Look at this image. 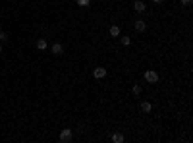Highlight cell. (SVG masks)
<instances>
[{
	"mask_svg": "<svg viewBox=\"0 0 193 143\" xmlns=\"http://www.w3.org/2000/svg\"><path fill=\"white\" fill-rule=\"evenodd\" d=\"M0 41H2V43H4V41H8V35L4 33V31H2V33H0Z\"/></svg>",
	"mask_w": 193,
	"mask_h": 143,
	"instance_id": "13",
	"label": "cell"
},
{
	"mask_svg": "<svg viewBox=\"0 0 193 143\" xmlns=\"http://www.w3.org/2000/svg\"><path fill=\"white\" fill-rule=\"evenodd\" d=\"M47 47H48V44H47V41H44V39H39V41H37V48H39V50H44Z\"/></svg>",
	"mask_w": 193,
	"mask_h": 143,
	"instance_id": "10",
	"label": "cell"
},
{
	"mask_svg": "<svg viewBox=\"0 0 193 143\" xmlns=\"http://www.w3.org/2000/svg\"><path fill=\"white\" fill-rule=\"evenodd\" d=\"M0 54H2V44H0Z\"/></svg>",
	"mask_w": 193,
	"mask_h": 143,
	"instance_id": "16",
	"label": "cell"
},
{
	"mask_svg": "<svg viewBox=\"0 0 193 143\" xmlns=\"http://www.w3.org/2000/svg\"><path fill=\"white\" fill-rule=\"evenodd\" d=\"M191 2H193V0H182L183 6H191Z\"/></svg>",
	"mask_w": 193,
	"mask_h": 143,
	"instance_id": "14",
	"label": "cell"
},
{
	"mask_svg": "<svg viewBox=\"0 0 193 143\" xmlns=\"http://www.w3.org/2000/svg\"><path fill=\"white\" fill-rule=\"evenodd\" d=\"M122 44H124V47H129V44H131V39H129V37H122Z\"/></svg>",
	"mask_w": 193,
	"mask_h": 143,
	"instance_id": "12",
	"label": "cell"
},
{
	"mask_svg": "<svg viewBox=\"0 0 193 143\" xmlns=\"http://www.w3.org/2000/svg\"><path fill=\"white\" fill-rule=\"evenodd\" d=\"M145 2H141V0H135V2H133V10L135 12H139V14H141V12H145Z\"/></svg>",
	"mask_w": 193,
	"mask_h": 143,
	"instance_id": "6",
	"label": "cell"
},
{
	"mask_svg": "<svg viewBox=\"0 0 193 143\" xmlns=\"http://www.w3.org/2000/svg\"><path fill=\"white\" fill-rule=\"evenodd\" d=\"M139 108H141V112H145V114H149L151 110H153V104L149 103V101H143L141 104H139Z\"/></svg>",
	"mask_w": 193,
	"mask_h": 143,
	"instance_id": "3",
	"label": "cell"
},
{
	"mask_svg": "<svg viewBox=\"0 0 193 143\" xmlns=\"http://www.w3.org/2000/svg\"><path fill=\"white\" fill-rule=\"evenodd\" d=\"M93 76H95L97 79H102V77H106V68H95Z\"/></svg>",
	"mask_w": 193,
	"mask_h": 143,
	"instance_id": "5",
	"label": "cell"
},
{
	"mask_svg": "<svg viewBox=\"0 0 193 143\" xmlns=\"http://www.w3.org/2000/svg\"><path fill=\"white\" fill-rule=\"evenodd\" d=\"M145 79L149 81V83H157V81H158V73L153 72V70H147L145 72Z\"/></svg>",
	"mask_w": 193,
	"mask_h": 143,
	"instance_id": "2",
	"label": "cell"
},
{
	"mask_svg": "<svg viewBox=\"0 0 193 143\" xmlns=\"http://www.w3.org/2000/svg\"><path fill=\"white\" fill-rule=\"evenodd\" d=\"M153 2H155V4H160V2H162V0H153Z\"/></svg>",
	"mask_w": 193,
	"mask_h": 143,
	"instance_id": "15",
	"label": "cell"
},
{
	"mask_svg": "<svg viewBox=\"0 0 193 143\" xmlns=\"http://www.w3.org/2000/svg\"><path fill=\"white\" fill-rule=\"evenodd\" d=\"M62 52H64V47H62V44H58V43H56V44H52V54L60 56Z\"/></svg>",
	"mask_w": 193,
	"mask_h": 143,
	"instance_id": "7",
	"label": "cell"
},
{
	"mask_svg": "<svg viewBox=\"0 0 193 143\" xmlns=\"http://www.w3.org/2000/svg\"><path fill=\"white\" fill-rule=\"evenodd\" d=\"M108 33H110V37H120V27H118V25H112Z\"/></svg>",
	"mask_w": 193,
	"mask_h": 143,
	"instance_id": "9",
	"label": "cell"
},
{
	"mask_svg": "<svg viewBox=\"0 0 193 143\" xmlns=\"http://www.w3.org/2000/svg\"><path fill=\"white\" fill-rule=\"evenodd\" d=\"M72 137H73V132L70 128H64L62 132H60V136H58V141L60 143H70V141H72Z\"/></svg>",
	"mask_w": 193,
	"mask_h": 143,
	"instance_id": "1",
	"label": "cell"
},
{
	"mask_svg": "<svg viewBox=\"0 0 193 143\" xmlns=\"http://www.w3.org/2000/svg\"><path fill=\"white\" fill-rule=\"evenodd\" d=\"M131 91H133V95H135V97L141 95V85H133V87H131Z\"/></svg>",
	"mask_w": 193,
	"mask_h": 143,
	"instance_id": "11",
	"label": "cell"
},
{
	"mask_svg": "<svg viewBox=\"0 0 193 143\" xmlns=\"http://www.w3.org/2000/svg\"><path fill=\"white\" fill-rule=\"evenodd\" d=\"M112 141H114V143H124V133L116 132V133L112 136Z\"/></svg>",
	"mask_w": 193,
	"mask_h": 143,
	"instance_id": "8",
	"label": "cell"
},
{
	"mask_svg": "<svg viewBox=\"0 0 193 143\" xmlns=\"http://www.w3.org/2000/svg\"><path fill=\"white\" fill-rule=\"evenodd\" d=\"M147 29V23L143 21V19H135V31H139V33H143V31Z\"/></svg>",
	"mask_w": 193,
	"mask_h": 143,
	"instance_id": "4",
	"label": "cell"
}]
</instances>
